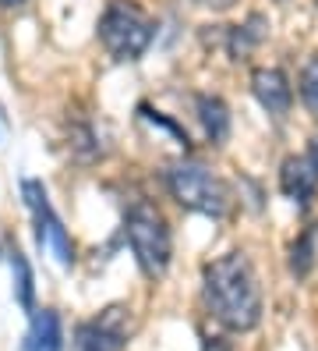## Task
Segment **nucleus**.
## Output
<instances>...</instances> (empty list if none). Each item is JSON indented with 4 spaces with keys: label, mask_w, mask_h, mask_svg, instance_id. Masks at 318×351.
<instances>
[{
    "label": "nucleus",
    "mask_w": 318,
    "mask_h": 351,
    "mask_svg": "<svg viewBox=\"0 0 318 351\" xmlns=\"http://www.w3.org/2000/svg\"><path fill=\"white\" fill-rule=\"evenodd\" d=\"M11 277H14V298L25 313H36V277H32V266L25 259L21 249H11Z\"/></svg>",
    "instance_id": "obj_11"
},
{
    "label": "nucleus",
    "mask_w": 318,
    "mask_h": 351,
    "mask_svg": "<svg viewBox=\"0 0 318 351\" xmlns=\"http://www.w3.org/2000/svg\"><path fill=\"white\" fill-rule=\"evenodd\" d=\"M0 4H21V0H0Z\"/></svg>",
    "instance_id": "obj_20"
},
{
    "label": "nucleus",
    "mask_w": 318,
    "mask_h": 351,
    "mask_svg": "<svg viewBox=\"0 0 318 351\" xmlns=\"http://www.w3.org/2000/svg\"><path fill=\"white\" fill-rule=\"evenodd\" d=\"M156 36V25L135 0H110L99 18V39L110 57L117 60H135L148 50Z\"/></svg>",
    "instance_id": "obj_4"
},
{
    "label": "nucleus",
    "mask_w": 318,
    "mask_h": 351,
    "mask_svg": "<svg viewBox=\"0 0 318 351\" xmlns=\"http://www.w3.org/2000/svg\"><path fill=\"white\" fill-rule=\"evenodd\" d=\"M301 99L304 107L318 117V53H311L301 68Z\"/></svg>",
    "instance_id": "obj_15"
},
{
    "label": "nucleus",
    "mask_w": 318,
    "mask_h": 351,
    "mask_svg": "<svg viewBox=\"0 0 318 351\" xmlns=\"http://www.w3.org/2000/svg\"><path fill=\"white\" fill-rule=\"evenodd\" d=\"M280 189H283V195L290 202H297L301 210H308L311 199H315V189H318V174H315L308 156L283 160V167H280Z\"/></svg>",
    "instance_id": "obj_8"
},
{
    "label": "nucleus",
    "mask_w": 318,
    "mask_h": 351,
    "mask_svg": "<svg viewBox=\"0 0 318 351\" xmlns=\"http://www.w3.org/2000/svg\"><path fill=\"white\" fill-rule=\"evenodd\" d=\"M142 114H145V121H153V125H159L163 132H170V135L181 142V146H187V132L177 125V121H170L166 114H159V110H153V107H142Z\"/></svg>",
    "instance_id": "obj_16"
},
{
    "label": "nucleus",
    "mask_w": 318,
    "mask_h": 351,
    "mask_svg": "<svg viewBox=\"0 0 318 351\" xmlns=\"http://www.w3.org/2000/svg\"><path fill=\"white\" fill-rule=\"evenodd\" d=\"M127 337H131V308L110 305L89 323L75 330V351H124Z\"/></svg>",
    "instance_id": "obj_6"
},
{
    "label": "nucleus",
    "mask_w": 318,
    "mask_h": 351,
    "mask_svg": "<svg viewBox=\"0 0 318 351\" xmlns=\"http://www.w3.org/2000/svg\"><path fill=\"white\" fill-rule=\"evenodd\" d=\"M262 36H265V18L262 14H251L248 25L233 29L230 32V53H233V60H244L251 53V47L262 43Z\"/></svg>",
    "instance_id": "obj_12"
},
{
    "label": "nucleus",
    "mask_w": 318,
    "mask_h": 351,
    "mask_svg": "<svg viewBox=\"0 0 318 351\" xmlns=\"http://www.w3.org/2000/svg\"><path fill=\"white\" fill-rule=\"evenodd\" d=\"M68 146H71V153H75L81 163H89V160H96V156L103 153L89 121H75V125H68Z\"/></svg>",
    "instance_id": "obj_13"
},
{
    "label": "nucleus",
    "mask_w": 318,
    "mask_h": 351,
    "mask_svg": "<svg viewBox=\"0 0 318 351\" xmlns=\"http://www.w3.org/2000/svg\"><path fill=\"white\" fill-rule=\"evenodd\" d=\"M202 295L209 313L226 330H254L262 319V287L254 277V266L244 252H226L205 263L202 270Z\"/></svg>",
    "instance_id": "obj_1"
},
{
    "label": "nucleus",
    "mask_w": 318,
    "mask_h": 351,
    "mask_svg": "<svg viewBox=\"0 0 318 351\" xmlns=\"http://www.w3.org/2000/svg\"><path fill=\"white\" fill-rule=\"evenodd\" d=\"M202 351H233V344L216 334V337H205V341H202Z\"/></svg>",
    "instance_id": "obj_17"
},
{
    "label": "nucleus",
    "mask_w": 318,
    "mask_h": 351,
    "mask_svg": "<svg viewBox=\"0 0 318 351\" xmlns=\"http://www.w3.org/2000/svg\"><path fill=\"white\" fill-rule=\"evenodd\" d=\"M21 195H25V206L32 210V220H36V241L39 249H47L60 270H68V266L75 263V245L68 238V231H64L60 217L53 213V206L47 199V189H42V181H25L21 184Z\"/></svg>",
    "instance_id": "obj_5"
},
{
    "label": "nucleus",
    "mask_w": 318,
    "mask_h": 351,
    "mask_svg": "<svg viewBox=\"0 0 318 351\" xmlns=\"http://www.w3.org/2000/svg\"><path fill=\"white\" fill-rule=\"evenodd\" d=\"M166 189L184 210L202 213L212 220H223L233 210V192L230 184L212 174L209 167H202L198 160H177L166 167Z\"/></svg>",
    "instance_id": "obj_3"
},
{
    "label": "nucleus",
    "mask_w": 318,
    "mask_h": 351,
    "mask_svg": "<svg viewBox=\"0 0 318 351\" xmlns=\"http://www.w3.org/2000/svg\"><path fill=\"white\" fill-rule=\"evenodd\" d=\"M202 4H209L212 11H226V8H233V0H202Z\"/></svg>",
    "instance_id": "obj_19"
},
{
    "label": "nucleus",
    "mask_w": 318,
    "mask_h": 351,
    "mask_svg": "<svg viewBox=\"0 0 318 351\" xmlns=\"http://www.w3.org/2000/svg\"><path fill=\"white\" fill-rule=\"evenodd\" d=\"M60 348H64L60 316L53 313V308H36L32 326L25 334V351H60Z\"/></svg>",
    "instance_id": "obj_9"
},
{
    "label": "nucleus",
    "mask_w": 318,
    "mask_h": 351,
    "mask_svg": "<svg viewBox=\"0 0 318 351\" xmlns=\"http://www.w3.org/2000/svg\"><path fill=\"white\" fill-rule=\"evenodd\" d=\"M251 93L272 117H283L293 103V89L280 68H254L251 71Z\"/></svg>",
    "instance_id": "obj_7"
},
{
    "label": "nucleus",
    "mask_w": 318,
    "mask_h": 351,
    "mask_svg": "<svg viewBox=\"0 0 318 351\" xmlns=\"http://www.w3.org/2000/svg\"><path fill=\"white\" fill-rule=\"evenodd\" d=\"M195 110H198V121L205 128V138L212 142V146H223V142L230 138V110H226V103L220 96H212V93H202L195 99Z\"/></svg>",
    "instance_id": "obj_10"
},
{
    "label": "nucleus",
    "mask_w": 318,
    "mask_h": 351,
    "mask_svg": "<svg viewBox=\"0 0 318 351\" xmlns=\"http://www.w3.org/2000/svg\"><path fill=\"white\" fill-rule=\"evenodd\" d=\"M308 160H311V167H315V174H318V135L311 138V149H308Z\"/></svg>",
    "instance_id": "obj_18"
},
{
    "label": "nucleus",
    "mask_w": 318,
    "mask_h": 351,
    "mask_svg": "<svg viewBox=\"0 0 318 351\" xmlns=\"http://www.w3.org/2000/svg\"><path fill=\"white\" fill-rule=\"evenodd\" d=\"M124 234L135 252L138 270L153 280L163 277L170 256H174V238H170V223L159 213V206L148 199H135L124 213Z\"/></svg>",
    "instance_id": "obj_2"
},
{
    "label": "nucleus",
    "mask_w": 318,
    "mask_h": 351,
    "mask_svg": "<svg viewBox=\"0 0 318 351\" xmlns=\"http://www.w3.org/2000/svg\"><path fill=\"white\" fill-rule=\"evenodd\" d=\"M311 263H315V234L304 231L301 238L290 245V270L297 277H308L311 274Z\"/></svg>",
    "instance_id": "obj_14"
}]
</instances>
